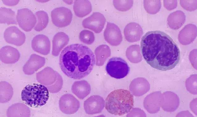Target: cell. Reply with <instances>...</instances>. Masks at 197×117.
<instances>
[{
    "instance_id": "f546056e",
    "label": "cell",
    "mask_w": 197,
    "mask_h": 117,
    "mask_svg": "<svg viewBox=\"0 0 197 117\" xmlns=\"http://www.w3.org/2000/svg\"><path fill=\"white\" fill-rule=\"evenodd\" d=\"M115 8L121 11H126L130 9L133 5L132 0H113Z\"/></svg>"
},
{
    "instance_id": "d4e9b609",
    "label": "cell",
    "mask_w": 197,
    "mask_h": 117,
    "mask_svg": "<svg viewBox=\"0 0 197 117\" xmlns=\"http://www.w3.org/2000/svg\"><path fill=\"white\" fill-rule=\"evenodd\" d=\"M13 94L11 86L5 81L0 82V102L5 103L9 101Z\"/></svg>"
},
{
    "instance_id": "e0dca14e",
    "label": "cell",
    "mask_w": 197,
    "mask_h": 117,
    "mask_svg": "<svg viewBox=\"0 0 197 117\" xmlns=\"http://www.w3.org/2000/svg\"><path fill=\"white\" fill-rule=\"evenodd\" d=\"M0 59L6 64H13L17 62L20 57L19 51L10 46L2 47L0 51Z\"/></svg>"
},
{
    "instance_id": "484cf974",
    "label": "cell",
    "mask_w": 197,
    "mask_h": 117,
    "mask_svg": "<svg viewBox=\"0 0 197 117\" xmlns=\"http://www.w3.org/2000/svg\"><path fill=\"white\" fill-rule=\"evenodd\" d=\"M37 19V22L34 29L37 31H40L45 28L47 26L49 20L47 12L43 11H40L35 13Z\"/></svg>"
},
{
    "instance_id": "603a6c76",
    "label": "cell",
    "mask_w": 197,
    "mask_h": 117,
    "mask_svg": "<svg viewBox=\"0 0 197 117\" xmlns=\"http://www.w3.org/2000/svg\"><path fill=\"white\" fill-rule=\"evenodd\" d=\"M16 17L15 11L10 8L2 7L0 9V21L2 24H16Z\"/></svg>"
},
{
    "instance_id": "7a4b0ae2",
    "label": "cell",
    "mask_w": 197,
    "mask_h": 117,
    "mask_svg": "<svg viewBox=\"0 0 197 117\" xmlns=\"http://www.w3.org/2000/svg\"><path fill=\"white\" fill-rule=\"evenodd\" d=\"M95 62L92 50L82 44L67 46L61 51L59 57V65L62 71L68 77L75 80H80L88 75Z\"/></svg>"
},
{
    "instance_id": "f1b7e54d",
    "label": "cell",
    "mask_w": 197,
    "mask_h": 117,
    "mask_svg": "<svg viewBox=\"0 0 197 117\" xmlns=\"http://www.w3.org/2000/svg\"><path fill=\"white\" fill-rule=\"evenodd\" d=\"M79 38L81 41L87 45L92 44L95 39L93 32L87 30L82 31L80 33Z\"/></svg>"
},
{
    "instance_id": "3957f363",
    "label": "cell",
    "mask_w": 197,
    "mask_h": 117,
    "mask_svg": "<svg viewBox=\"0 0 197 117\" xmlns=\"http://www.w3.org/2000/svg\"><path fill=\"white\" fill-rule=\"evenodd\" d=\"M134 103L133 96L129 91L123 89H116L107 95L105 108L112 115L122 116L130 111Z\"/></svg>"
},
{
    "instance_id": "cb8c5ba5",
    "label": "cell",
    "mask_w": 197,
    "mask_h": 117,
    "mask_svg": "<svg viewBox=\"0 0 197 117\" xmlns=\"http://www.w3.org/2000/svg\"><path fill=\"white\" fill-rule=\"evenodd\" d=\"M95 53L96 59V65L101 66L103 64L107 58L110 56V49L107 45H100L96 48Z\"/></svg>"
},
{
    "instance_id": "9c48e42d",
    "label": "cell",
    "mask_w": 197,
    "mask_h": 117,
    "mask_svg": "<svg viewBox=\"0 0 197 117\" xmlns=\"http://www.w3.org/2000/svg\"><path fill=\"white\" fill-rule=\"evenodd\" d=\"M80 102L73 95L66 94L63 95L59 101V106L61 110L67 114L76 112L80 107Z\"/></svg>"
},
{
    "instance_id": "30bf717a",
    "label": "cell",
    "mask_w": 197,
    "mask_h": 117,
    "mask_svg": "<svg viewBox=\"0 0 197 117\" xmlns=\"http://www.w3.org/2000/svg\"><path fill=\"white\" fill-rule=\"evenodd\" d=\"M4 37L6 42L16 46L23 45L26 40L25 34L15 26H11L5 30Z\"/></svg>"
},
{
    "instance_id": "5bb4252c",
    "label": "cell",
    "mask_w": 197,
    "mask_h": 117,
    "mask_svg": "<svg viewBox=\"0 0 197 117\" xmlns=\"http://www.w3.org/2000/svg\"><path fill=\"white\" fill-rule=\"evenodd\" d=\"M45 63V59L44 57L35 54H32L23 65V71L26 75H32L43 67Z\"/></svg>"
},
{
    "instance_id": "8fae6325",
    "label": "cell",
    "mask_w": 197,
    "mask_h": 117,
    "mask_svg": "<svg viewBox=\"0 0 197 117\" xmlns=\"http://www.w3.org/2000/svg\"><path fill=\"white\" fill-rule=\"evenodd\" d=\"M105 40L112 46L119 45L122 41V36L119 27L115 24L109 22L104 32Z\"/></svg>"
},
{
    "instance_id": "8992f818",
    "label": "cell",
    "mask_w": 197,
    "mask_h": 117,
    "mask_svg": "<svg viewBox=\"0 0 197 117\" xmlns=\"http://www.w3.org/2000/svg\"><path fill=\"white\" fill-rule=\"evenodd\" d=\"M51 16L52 23L56 26L62 28L70 24L73 15L69 9L65 7H60L52 11Z\"/></svg>"
},
{
    "instance_id": "ba28073f",
    "label": "cell",
    "mask_w": 197,
    "mask_h": 117,
    "mask_svg": "<svg viewBox=\"0 0 197 117\" xmlns=\"http://www.w3.org/2000/svg\"><path fill=\"white\" fill-rule=\"evenodd\" d=\"M105 22L106 19L103 14L99 12H94L83 20L82 25L84 28L98 33L103 30Z\"/></svg>"
},
{
    "instance_id": "6da1fadb",
    "label": "cell",
    "mask_w": 197,
    "mask_h": 117,
    "mask_svg": "<svg viewBox=\"0 0 197 117\" xmlns=\"http://www.w3.org/2000/svg\"><path fill=\"white\" fill-rule=\"evenodd\" d=\"M140 49L146 62L162 71L174 68L178 63L180 52L172 38L160 31H149L142 37Z\"/></svg>"
},
{
    "instance_id": "1f68e13d",
    "label": "cell",
    "mask_w": 197,
    "mask_h": 117,
    "mask_svg": "<svg viewBox=\"0 0 197 117\" xmlns=\"http://www.w3.org/2000/svg\"><path fill=\"white\" fill-rule=\"evenodd\" d=\"M164 6L168 10L176 8L177 5V0H164Z\"/></svg>"
},
{
    "instance_id": "7402d4cb",
    "label": "cell",
    "mask_w": 197,
    "mask_h": 117,
    "mask_svg": "<svg viewBox=\"0 0 197 117\" xmlns=\"http://www.w3.org/2000/svg\"><path fill=\"white\" fill-rule=\"evenodd\" d=\"M8 117L26 116H30V112L28 107L23 103L14 104L9 107L6 112Z\"/></svg>"
},
{
    "instance_id": "2e32d148",
    "label": "cell",
    "mask_w": 197,
    "mask_h": 117,
    "mask_svg": "<svg viewBox=\"0 0 197 117\" xmlns=\"http://www.w3.org/2000/svg\"><path fill=\"white\" fill-rule=\"evenodd\" d=\"M196 36V26L194 24H190L186 25L180 32L178 39L182 44L187 45L192 42Z\"/></svg>"
},
{
    "instance_id": "5b68a950",
    "label": "cell",
    "mask_w": 197,
    "mask_h": 117,
    "mask_svg": "<svg viewBox=\"0 0 197 117\" xmlns=\"http://www.w3.org/2000/svg\"><path fill=\"white\" fill-rule=\"evenodd\" d=\"M106 70L111 77L120 79L124 78L128 74L130 67L126 62L122 58L113 57L107 62Z\"/></svg>"
},
{
    "instance_id": "d6986e66",
    "label": "cell",
    "mask_w": 197,
    "mask_h": 117,
    "mask_svg": "<svg viewBox=\"0 0 197 117\" xmlns=\"http://www.w3.org/2000/svg\"><path fill=\"white\" fill-rule=\"evenodd\" d=\"M186 16L181 11L178 10L170 13L168 16L167 23L169 27L174 30L179 28L185 22Z\"/></svg>"
},
{
    "instance_id": "ffe728a7",
    "label": "cell",
    "mask_w": 197,
    "mask_h": 117,
    "mask_svg": "<svg viewBox=\"0 0 197 117\" xmlns=\"http://www.w3.org/2000/svg\"><path fill=\"white\" fill-rule=\"evenodd\" d=\"M90 84L85 80L74 82L71 88L72 92L81 99H84L90 93Z\"/></svg>"
},
{
    "instance_id": "4dcf8cb0",
    "label": "cell",
    "mask_w": 197,
    "mask_h": 117,
    "mask_svg": "<svg viewBox=\"0 0 197 117\" xmlns=\"http://www.w3.org/2000/svg\"><path fill=\"white\" fill-rule=\"evenodd\" d=\"M181 6L187 11H192L197 8V0H180Z\"/></svg>"
},
{
    "instance_id": "52a82bcc",
    "label": "cell",
    "mask_w": 197,
    "mask_h": 117,
    "mask_svg": "<svg viewBox=\"0 0 197 117\" xmlns=\"http://www.w3.org/2000/svg\"><path fill=\"white\" fill-rule=\"evenodd\" d=\"M16 17L19 26L26 32L31 31L36 24V16L28 8L18 10Z\"/></svg>"
},
{
    "instance_id": "ac0fdd59",
    "label": "cell",
    "mask_w": 197,
    "mask_h": 117,
    "mask_svg": "<svg viewBox=\"0 0 197 117\" xmlns=\"http://www.w3.org/2000/svg\"><path fill=\"white\" fill-rule=\"evenodd\" d=\"M69 40V37L65 33L63 32L57 33L52 41V55L58 56L61 50L68 44Z\"/></svg>"
},
{
    "instance_id": "7c38bea8",
    "label": "cell",
    "mask_w": 197,
    "mask_h": 117,
    "mask_svg": "<svg viewBox=\"0 0 197 117\" xmlns=\"http://www.w3.org/2000/svg\"><path fill=\"white\" fill-rule=\"evenodd\" d=\"M31 46L35 51L43 55H47L50 52V41L44 35L40 34L35 36L31 41Z\"/></svg>"
},
{
    "instance_id": "9a60e30c",
    "label": "cell",
    "mask_w": 197,
    "mask_h": 117,
    "mask_svg": "<svg viewBox=\"0 0 197 117\" xmlns=\"http://www.w3.org/2000/svg\"><path fill=\"white\" fill-rule=\"evenodd\" d=\"M126 40L128 42H134L139 41L143 34V30L140 26L135 22L128 24L124 29Z\"/></svg>"
},
{
    "instance_id": "83f0119b",
    "label": "cell",
    "mask_w": 197,
    "mask_h": 117,
    "mask_svg": "<svg viewBox=\"0 0 197 117\" xmlns=\"http://www.w3.org/2000/svg\"><path fill=\"white\" fill-rule=\"evenodd\" d=\"M144 7L149 13L154 14L158 12L161 7L160 0H144Z\"/></svg>"
},
{
    "instance_id": "277c9868",
    "label": "cell",
    "mask_w": 197,
    "mask_h": 117,
    "mask_svg": "<svg viewBox=\"0 0 197 117\" xmlns=\"http://www.w3.org/2000/svg\"><path fill=\"white\" fill-rule=\"evenodd\" d=\"M21 98L31 107H38L44 105L48 100L49 93L44 85L33 84L26 86L21 92Z\"/></svg>"
},
{
    "instance_id": "44dd1931",
    "label": "cell",
    "mask_w": 197,
    "mask_h": 117,
    "mask_svg": "<svg viewBox=\"0 0 197 117\" xmlns=\"http://www.w3.org/2000/svg\"><path fill=\"white\" fill-rule=\"evenodd\" d=\"M73 8L75 15L79 17H83L87 15L92 11L91 3L87 0L75 1Z\"/></svg>"
},
{
    "instance_id": "4fadbf2b",
    "label": "cell",
    "mask_w": 197,
    "mask_h": 117,
    "mask_svg": "<svg viewBox=\"0 0 197 117\" xmlns=\"http://www.w3.org/2000/svg\"><path fill=\"white\" fill-rule=\"evenodd\" d=\"M105 105V101L101 97L98 95L91 96L84 102V107L86 113L93 114L101 112Z\"/></svg>"
},
{
    "instance_id": "4316f807",
    "label": "cell",
    "mask_w": 197,
    "mask_h": 117,
    "mask_svg": "<svg viewBox=\"0 0 197 117\" xmlns=\"http://www.w3.org/2000/svg\"><path fill=\"white\" fill-rule=\"evenodd\" d=\"M126 54L128 59L133 63L139 62L142 58L139 45H134L129 46L127 50Z\"/></svg>"
}]
</instances>
